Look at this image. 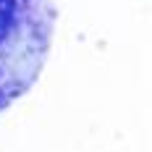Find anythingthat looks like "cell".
<instances>
[{"mask_svg":"<svg viewBox=\"0 0 152 152\" xmlns=\"http://www.w3.org/2000/svg\"><path fill=\"white\" fill-rule=\"evenodd\" d=\"M55 21L53 0H0V113L39 81Z\"/></svg>","mask_w":152,"mask_h":152,"instance_id":"cell-1","label":"cell"}]
</instances>
